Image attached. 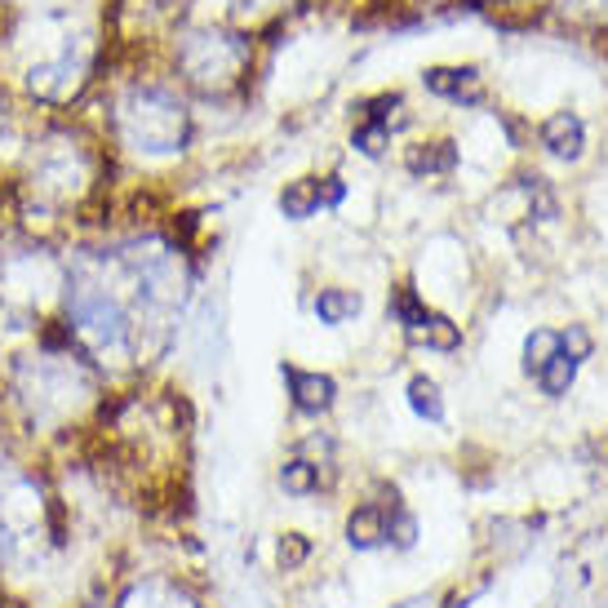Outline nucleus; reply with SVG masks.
<instances>
[{"mask_svg": "<svg viewBox=\"0 0 608 608\" xmlns=\"http://www.w3.org/2000/svg\"><path fill=\"white\" fill-rule=\"evenodd\" d=\"M427 85L436 90V94H444V98H453V103H480L484 94H480V76L467 67V72H449V67H436V72H427Z\"/></svg>", "mask_w": 608, "mask_h": 608, "instance_id": "423d86ee", "label": "nucleus"}, {"mask_svg": "<svg viewBox=\"0 0 608 608\" xmlns=\"http://www.w3.org/2000/svg\"><path fill=\"white\" fill-rule=\"evenodd\" d=\"M356 312H360V293H352V289H321V297H316L321 325H347Z\"/></svg>", "mask_w": 608, "mask_h": 608, "instance_id": "1a4fd4ad", "label": "nucleus"}, {"mask_svg": "<svg viewBox=\"0 0 608 608\" xmlns=\"http://www.w3.org/2000/svg\"><path fill=\"white\" fill-rule=\"evenodd\" d=\"M343 200V182L338 178H302V182H293L284 196H280V209L289 213V218H312V213H321V209H334Z\"/></svg>", "mask_w": 608, "mask_h": 608, "instance_id": "39448f33", "label": "nucleus"}, {"mask_svg": "<svg viewBox=\"0 0 608 608\" xmlns=\"http://www.w3.org/2000/svg\"><path fill=\"white\" fill-rule=\"evenodd\" d=\"M542 143H546L555 156H577V151H581V120L568 116V112L551 116V120L542 125Z\"/></svg>", "mask_w": 608, "mask_h": 608, "instance_id": "6e6552de", "label": "nucleus"}, {"mask_svg": "<svg viewBox=\"0 0 608 608\" xmlns=\"http://www.w3.org/2000/svg\"><path fill=\"white\" fill-rule=\"evenodd\" d=\"M280 484H284V493H293V497H312V493L325 489V467H321V462H307V458H293V462L280 467Z\"/></svg>", "mask_w": 608, "mask_h": 608, "instance_id": "0eeeda50", "label": "nucleus"}, {"mask_svg": "<svg viewBox=\"0 0 608 608\" xmlns=\"http://www.w3.org/2000/svg\"><path fill=\"white\" fill-rule=\"evenodd\" d=\"M409 405H413L418 418L444 422V400H440V387H436L431 378H413V382H409Z\"/></svg>", "mask_w": 608, "mask_h": 608, "instance_id": "9d476101", "label": "nucleus"}, {"mask_svg": "<svg viewBox=\"0 0 608 608\" xmlns=\"http://www.w3.org/2000/svg\"><path fill=\"white\" fill-rule=\"evenodd\" d=\"M81 608H107V604H81Z\"/></svg>", "mask_w": 608, "mask_h": 608, "instance_id": "9b49d317", "label": "nucleus"}, {"mask_svg": "<svg viewBox=\"0 0 608 608\" xmlns=\"http://www.w3.org/2000/svg\"><path fill=\"white\" fill-rule=\"evenodd\" d=\"M107 608H200L174 577H129Z\"/></svg>", "mask_w": 608, "mask_h": 608, "instance_id": "7ed1b4c3", "label": "nucleus"}, {"mask_svg": "<svg viewBox=\"0 0 608 608\" xmlns=\"http://www.w3.org/2000/svg\"><path fill=\"white\" fill-rule=\"evenodd\" d=\"M284 382L293 391V409L307 413V418H321L334 409V396H338V382L329 374H307V369H293L284 365Z\"/></svg>", "mask_w": 608, "mask_h": 608, "instance_id": "20e7f679", "label": "nucleus"}, {"mask_svg": "<svg viewBox=\"0 0 608 608\" xmlns=\"http://www.w3.org/2000/svg\"><path fill=\"white\" fill-rule=\"evenodd\" d=\"M391 316H396V321H400V329H405L413 343H422V347L449 352V347H458V343H462L458 325H453V321H444L440 312H431V307H427V302H422L409 284H400V289L391 293Z\"/></svg>", "mask_w": 608, "mask_h": 608, "instance_id": "f03ea898", "label": "nucleus"}, {"mask_svg": "<svg viewBox=\"0 0 608 608\" xmlns=\"http://www.w3.org/2000/svg\"><path fill=\"white\" fill-rule=\"evenodd\" d=\"M586 352H590V338L581 329H537L524 347V356H528L524 365L546 396H564Z\"/></svg>", "mask_w": 608, "mask_h": 608, "instance_id": "f257e3e1", "label": "nucleus"}]
</instances>
